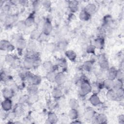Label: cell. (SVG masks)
Returning <instances> with one entry per match:
<instances>
[{
	"instance_id": "obj_1",
	"label": "cell",
	"mask_w": 124,
	"mask_h": 124,
	"mask_svg": "<svg viewBox=\"0 0 124 124\" xmlns=\"http://www.w3.org/2000/svg\"><path fill=\"white\" fill-rule=\"evenodd\" d=\"M92 91V86L88 81L85 80L81 83L79 89V93L81 95L83 96L87 94Z\"/></svg>"
},
{
	"instance_id": "obj_2",
	"label": "cell",
	"mask_w": 124,
	"mask_h": 124,
	"mask_svg": "<svg viewBox=\"0 0 124 124\" xmlns=\"http://www.w3.org/2000/svg\"><path fill=\"white\" fill-rule=\"evenodd\" d=\"M0 47L1 50H7L8 51H12L14 48V46L11 45L8 42L4 40L1 41Z\"/></svg>"
},
{
	"instance_id": "obj_3",
	"label": "cell",
	"mask_w": 124,
	"mask_h": 124,
	"mask_svg": "<svg viewBox=\"0 0 124 124\" xmlns=\"http://www.w3.org/2000/svg\"><path fill=\"white\" fill-rule=\"evenodd\" d=\"M65 76L62 73L60 72L56 74L55 81L56 82V83L58 84H59V85L62 84L65 82Z\"/></svg>"
},
{
	"instance_id": "obj_4",
	"label": "cell",
	"mask_w": 124,
	"mask_h": 124,
	"mask_svg": "<svg viewBox=\"0 0 124 124\" xmlns=\"http://www.w3.org/2000/svg\"><path fill=\"white\" fill-rule=\"evenodd\" d=\"M100 66L102 69H106L108 67V63L104 55H100L99 58Z\"/></svg>"
},
{
	"instance_id": "obj_5",
	"label": "cell",
	"mask_w": 124,
	"mask_h": 124,
	"mask_svg": "<svg viewBox=\"0 0 124 124\" xmlns=\"http://www.w3.org/2000/svg\"><path fill=\"white\" fill-rule=\"evenodd\" d=\"M89 101L90 103L94 106H97L101 103V101L96 94H93L91 96Z\"/></svg>"
},
{
	"instance_id": "obj_6",
	"label": "cell",
	"mask_w": 124,
	"mask_h": 124,
	"mask_svg": "<svg viewBox=\"0 0 124 124\" xmlns=\"http://www.w3.org/2000/svg\"><path fill=\"white\" fill-rule=\"evenodd\" d=\"M12 102L9 99H5L1 103V106L3 110L5 111H8L11 109L12 108Z\"/></svg>"
},
{
	"instance_id": "obj_7",
	"label": "cell",
	"mask_w": 124,
	"mask_h": 124,
	"mask_svg": "<svg viewBox=\"0 0 124 124\" xmlns=\"http://www.w3.org/2000/svg\"><path fill=\"white\" fill-rule=\"evenodd\" d=\"M117 70H116L114 68H110L107 73V77L108 79L113 80L116 78V74H117Z\"/></svg>"
},
{
	"instance_id": "obj_8",
	"label": "cell",
	"mask_w": 124,
	"mask_h": 124,
	"mask_svg": "<svg viewBox=\"0 0 124 124\" xmlns=\"http://www.w3.org/2000/svg\"><path fill=\"white\" fill-rule=\"evenodd\" d=\"M95 10H96V6L93 3H90L88 4L85 7V9H84V10L86 11L90 15L92 14L95 11Z\"/></svg>"
},
{
	"instance_id": "obj_9",
	"label": "cell",
	"mask_w": 124,
	"mask_h": 124,
	"mask_svg": "<svg viewBox=\"0 0 124 124\" xmlns=\"http://www.w3.org/2000/svg\"><path fill=\"white\" fill-rule=\"evenodd\" d=\"M52 28L51 23L48 21H46V22H45L44 25V33L46 35H48L51 31Z\"/></svg>"
},
{
	"instance_id": "obj_10",
	"label": "cell",
	"mask_w": 124,
	"mask_h": 124,
	"mask_svg": "<svg viewBox=\"0 0 124 124\" xmlns=\"http://www.w3.org/2000/svg\"><path fill=\"white\" fill-rule=\"evenodd\" d=\"M65 55L71 61H74L77 57L76 53L71 50L66 51L65 52Z\"/></svg>"
},
{
	"instance_id": "obj_11",
	"label": "cell",
	"mask_w": 124,
	"mask_h": 124,
	"mask_svg": "<svg viewBox=\"0 0 124 124\" xmlns=\"http://www.w3.org/2000/svg\"><path fill=\"white\" fill-rule=\"evenodd\" d=\"M16 45L18 49H24L26 46L27 44H26V42L25 41V40H24L23 39L20 38V39H19L17 41Z\"/></svg>"
},
{
	"instance_id": "obj_12",
	"label": "cell",
	"mask_w": 124,
	"mask_h": 124,
	"mask_svg": "<svg viewBox=\"0 0 124 124\" xmlns=\"http://www.w3.org/2000/svg\"><path fill=\"white\" fill-rule=\"evenodd\" d=\"M3 96L5 99H10L13 96L12 90L9 89H4L3 90Z\"/></svg>"
},
{
	"instance_id": "obj_13",
	"label": "cell",
	"mask_w": 124,
	"mask_h": 124,
	"mask_svg": "<svg viewBox=\"0 0 124 124\" xmlns=\"http://www.w3.org/2000/svg\"><path fill=\"white\" fill-rule=\"evenodd\" d=\"M49 123H56L58 121V117L56 115L52 112H50L48 115V119Z\"/></svg>"
},
{
	"instance_id": "obj_14",
	"label": "cell",
	"mask_w": 124,
	"mask_h": 124,
	"mask_svg": "<svg viewBox=\"0 0 124 124\" xmlns=\"http://www.w3.org/2000/svg\"><path fill=\"white\" fill-rule=\"evenodd\" d=\"M123 82L122 80L120 79H117L115 81H113V86L112 88L115 91L118 90L121 88H123Z\"/></svg>"
},
{
	"instance_id": "obj_15",
	"label": "cell",
	"mask_w": 124,
	"mask_h": 124,
	"mask_svg": "<svg viewBox=\"0 0 124 124\" xmlns=\"http://www.w3.org/2000/svg\"><path fill=\"white\" fill-rule=\"evenodd\" d=\"M90 15L88 14L86 11L84 10L82 11L79 14V18L81 20H87L90 18Z\"/></svg>"
},
{
	"instance_id": "obj_16",
	"label": "cell",
	"mask_w": 124,
	"mask_h": 124,
	"mask_svg": "<svg viewBox=\"0 0 124 124\" xmlns=\"http://www.w3.org/2000/svg\"><path fill=\"white\" fill-rule=\"evenodd\" d=\"M96 121L97 123H105V122L107 121V117L106 115L104 114H100L97 116L96 118Z\"/></svg>"
},
{
	"instance_id": "obj_17",
	"label": "cell",
	"mask_w": 124,
	"mask_h": 124,
	"mask_svg": "<svg viewBox=\"0 0 124 124\" xmlns=\"http://www.w3.org/2000/svg\"><path fill=\"white\" fill-rule=\"evenodd\" d=\"M56 74L53 71H49L46 75V78L50 82H54L55 80Z\"/></svg>"
},
{
	"instance_id": "obj_18",
	"label": "cell",
	"mask_w": 124,
	"mask_h": 124,
	"mask_svg": "<svg viewBox=\"0 0 124 124\" xmlns=\"http://www.w3.org/2000/svg\"><path fill=\"white\" fill-rule=\"evenodd\" d=\"M24 66L26 68H30L33 66V60L30 58H26L24 61Z\"/></svg>"
},
{
	"instance_id": "obj_19",
	"label": "cell",
	"mask_w": 124,
	"mask_h": 124,
	"mask_svg": "<svg viewBox=\"0 0 124 124\" xmlns=\"http://www.w3.org/2000/svg\"><path fill=\"white\" fill-rule=\"evenodd\" d=\"M69 117L71 119H76L78 117V112L76 109L71 108L69 112Z\"/></svg>"
},
{
	"instance_id": "obj_20",
	"label": "cell",
	"mask_w": 124,
	"mask_h": 124,
	"mask_svg": "<svg viewBox=\"0 0 124 124\" xmlns=\"http://www.w3.org/2000/svg\"><path fill=\"white\" fill-rule=\"evenodd\" d=\"M69 105L71 108L77 109L78 107V102L76 99L72 98L70 100Z\"/></svg>"
},
{
	"instance_id": "obj_21",
	"label": "cell",
	"mask_w": 124,
	"mask_h": 124,
	"mask_svg": "<svg viewBox=\"0 0 124 124\" xmlns=\"http://www.w3.org/2000/svg\"><path fill=\"white\" fill-rule=\"evenodd\" d=\"M30 80L31 82H32L33 85H37L39 84L41 81V78L40 77L38 76H35L33 77H31V78H30Z\"/></svg>"
},
{
	"instance_id": "obj_22",
	"label": "cell",
	"mask_w": 124,
	"mask_h": 124,
	"mask_svg": "<svg viewBox=\"0 0 124 124\" xmlns=\"http://www.w3.org/2000/svg\"><path fill=\"white\" fill-rule=\"evenodd\" d=\"M113 84V81L109 79H107L105 80L103 82L104 86L105 87V88L108 89H110L111 88H112Z\"/></svg>"
},
{
	"instance_id": "obj_23",
	"label": "cell",
	"mask_w": 124,
	"mask_h": 124,
	"mask_svg": "<svg viewBox=\"0 0 124 124\" xmlns=\"http://www.w3.org/2000/svg\"><path fill=\"white\" fill-rule=\"evenodd\" d=\"M52 94L54 98H59L62 96V92L59 89H54L52 91Z\"/></svg>"
},
{
	"instance_id": "obj_24",
	"label": "cell",
	"mask_w": 124,
	"mask_h": 124,
	"mask_svg": "<svg viewBox=\"0 0 124 124\" xmlns=\"http://www.w3.org/2000/svg\"><path fill=\"white\" fill-rule=\"evenodd\" d=\"M34 21V17L32 15H30L29 16H28V18H26V20L24 21L26 25L27 26H31Z\"/></svg>"
},
{
	"instance_id": "obj_25",
	"label": "cell",
	"mask_w": 124,
	"mask_h": 124,
	"mask_svg": "<svg viewBox=\"0 0 124 124\" xmlns=\"http://www.w3.org/2000/svg\"><path fill=\"white\" fill-rule=\"evenodd\" d=\"M107 97L108 99L112 100L115 99L116 98H117L116 93L113 90H109L107 93Z\"/></svg>"
},
{
	"instance_id": "obj_26",
	"label": "cell",
	"mask_w": 124,
	"mask_h": 124,
	"mask_svg": "<svg viewBox=\"0 0 124 124\" xmlns=\"http://www.w3.org/2000/svg\"><path fill=\"white\" fill-rule=\"evenodd\" d=\"M94 114V111L92 109H88L85 112V117L87 119L92 118Z\"/></svg>"
},
{
	"instance_id": "obj_27",
	"label": "cell",
	"mask_w": 124,
	"mask_h": 124,
	"mask_svg": "<svg viewBox=\"0 0 124 124\" xmlns=\"http://www.w3.org/2000/svg\"><path fill=\"white\" fill-rule=\"evenodd\" d=\"M78 3L76 1H70L69 4V8L71 9V10L73 11H76L78 8Z\"/></svg>"
},
{
	"instance_id": "obj_28",
	"label": "cell",
	"mask_w": 124,
	"mask_h": 124,
	"mask_svg": "<svg viewBox=\"0 0 124 124\" xmlns=\"http://www.w3.org/2000/svg\"><path fill=\"white\" fill-rule=\"evenodd\" d=\"M43 66L45 68V69L49 71H51V70L53 68V65L51 62L49 61L45 62L43 64Z\"/></svg>"
},
{
	"instance_id": "obj_29",
	"label": "cell",
	"mask_w": 124,
	"mask_h": 124,
	"mask_svg": "<svg viewBox=\"0 0 124 124\" xmlns=\"http://www.w3.org/2000/svg\"><path fill=\"white\" fill-rule=\"evenodd\" d=\"M40 35V33L38 30H33L31 33V38L32 39H38Z\"/></svg>"
},
{
	"instance_id": "obj_30",
	"label": "cell",
	"mask_w": 124,
	"mask_h": 124,
	"mask_svg": "<svg viewBox=\"0 0 124 124\" xmlns=\"http://www.w3.org/2000/svg\"><path fill=\"white\" fill-rule=\"evenodd\" d=\"M104 45V40L102 38H98L96 40L95 42V46L96 47L99 48H101L103 47Z\"/></svg>"
},
{
	"instance_id": "obj_31",
	"label": "cell",
	"mask_w": 124,
	"mask_h": 124,
	"mask_svg": "<svg viewBox=\"0 0 124 124\" xmlns=\"http://www.w3.org/2000/svg\"><path fill=\"white\" fill-rule=\"evenodd\" d=\"M100 88L97 83H93L92 86V91L93 94H97L100 91Z\"/></svg>"
},
{
	"instance_id": "obj_32",
	"label": "cell",
	"mask_w": 124,
	"mask_h": 124,
	"mask_svg": "<svg viewBox=\"0 0 124 124\" xmlns=\"http://www.w3.org/2000/svg\"><path fill=\"white\" fill-rule=\"evenodd\" d=\"M84 69L87 71H90L92 67V63L90 61H87L83 64Z\"/></svg>"
},
{
	"instance_id": "obj_33",
	"label": "cell",
	"mask_w": 124,
	"mask_h": 124,
	"mask_svg": "<svg viewBox=\"0 0 124 124\" xmlns=\"http://www.w3.org/2000/svg\"><path fill=\"white\" fill-rule=\"evenodd\" d=\"M17 28L18 29V30H19L20 31H23L25 29L27 26L26 25L25 22L20 21L17 23Z\"/></svg>"
},
{
	"instance_id": "obj_34",
	"label": "cell",
	"mask_w": 124,
	"mask_h": 124,
	"mask_svg": "<svg viewBox=\"0 0 124 124\" xmlns=\"http://www.w3.org/2000/svg\"><path fill=\"white\" fill-rule=\"evenodd\" d=\"M33 85V86H31L29 89L30 93L31 94V95L35 94L37 92V88L36 87V85Z\"/></svg>"
},
{
	"instance_id": "obj_35",
	"label": "cell",
	"mask_w": 124,
	"mask_h": 124,
	"mask_svg": "<svg viewBox=\"0 0 124 124\" xmlns=\"http://www.w3.org/2000/svg\"><path fill=\"white\" fill-rule=\"evenodd\" d=\"M115 93L117 97H122L124 95V90L123 88H121L118 90H116Z\"/></svg>"
},
{
	"instance_id": "obj_36",
	"label": "cell",
	"mask_w": 124,
	"mask_h": 124,
	"mask_svg": "<svg viewBox=\"0 0 124 124\" xmlns=\"http://www.w3.org/2000/svg\"><path fill=\"white\" fill-rule=\"evenodd\" d=\"M95 50V46L93 45H90L87 48V51L88 53H93Z\"/></svg>"
},
{
	"instance_id": "obj_37",
	"label": "cell",
	"mask_w": 124,
	"mask_h": 124,
	"mask_svg": "<svg viewBox=\"0 0 124 124\" xmlns=\"http://www.w3.org/2000/svg\"><path fill=\"white\" fill-rule=\"evenodd\" d=\"M6 61L9 64H12L14 62V59L11 56H7L6 57Z\"/></svg>"
},
{
	"instance_id": "obj_38",
	"label": "cell",
	"mask_w": 124,
	"mask_h": 124,
	"mask_svg": "<svg viewBox=\"0 0 124 124\" xmlns=\"http://www.w3.org/2000/svg\"><path fill=\"white\" fill-rule=\"evenodd\" d=\"M116 78H118V79H120V80L122 79L123 78V73L121 70L117 71Z\"/></svg>"
},
{
	"instance_id": "obj_39",
	"label": "cell",
	"mask_w": 124,
	"mask_h": 124,
	"mask_svg": "<svg viewBox=\"0 0 124 124\" xmlns=\"http://www.w3.org/2000/svg\"><path fill=\"white\" fill-rule=\"evenodd\" d=\"M58 64L61 67H64L66 65V61L63 59H60L58 61Z\"/></svg>"
},
{
	"instance_id": "obj_40",
	"label": "cell",
	"mask_w": 124,
	"mask_h": 124,
	"mask_svg": "<svg viewBox=\"0 0 124 124\" xmlns=\"http://www.w3.org/2000/svg\"><path fill=\"white\" fill-rule=\"evenodd\" d=\"M42 4L43 5V6L46 7V8H49L50 5H51V2L50 1H48V0H45V1H43L42 2Z\"/></svg>"
},
{
	"instance_id": "obj_41",
	"label": "cell",
	"mask_w": 124,
	"mask_h": 124,
	"mask_svg": "<svg viewBox=\"0 0 124 124\" xmlns=\"http://www.w3.org/2000/svg\"><path fill=\"white\" fill-rule=\"evenodd\" d=\"M47 49L49 51H52L55 49V45L53 44H49L46 46Z\"/></svg>"
},
{
	"instance_id": "obj_42",
	"label": "cell",
	"mask_w": 124,
	"mask_h": 124,
	"mask_svg": "<svg viewBox=\"0 0 124 124\" xmlns=\"http://www.w3.org/2000/svg\"><path fill=\"white\" fill-rule=\"evenodd\" d=\"M28 47L30 50H33L36 47V45L35 44L33 43V42H31V43H30L28 45Z\"/></svg>"
},
{
	"instance_id": "obj_43",
	"label": "cell",
	"mask_w": 124,
	"mask_h": 124,
	"mask_svg": "<svg viewBox=\"0 0 124 124\" xmlns=\"http://www.w3.org/2000/svg\"><path fill=\"white\" fill-rule=\"evenodd\" d=\"M65 42H61L59 43V48L61 49H64V48L65 47V44L64 43Z\"/></svg>"
},
{
	"instance_id": "obj_44",
	"label": "cell",
	"mask_w": 124,
	"mask_h": 124,
	"mask_svg": "<svg viewBox=\"0 0 124 124\" xmlns=\"http://www.w3.org/2000/svg\"><path fill=\"white\" fill-rule=\"evenodd\" d=\"M16 113H14L13 112H11L10 113H9L8 114V117L10 119H13L15 118V117H16Z\"/></svg>"
},
{
	"instance_id": "obj_45",
	"label": "cell",
	"mask_w": 124,
	"mask_h": 124,
	"mask_svg": "<svg viewBox=\"0 0 124 124\" xmlns=\"http://www.w3.org/2000/svg\"><path fill=\"white\" fill-rule=\"evenodd\" d=\"M119 121H120V123H124V117L123 115H121L119 116Z\"/></svg>"
}]
</instances>
